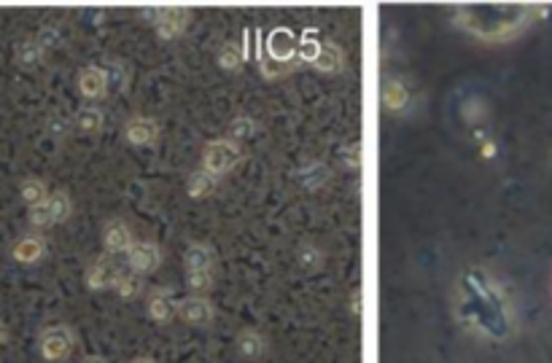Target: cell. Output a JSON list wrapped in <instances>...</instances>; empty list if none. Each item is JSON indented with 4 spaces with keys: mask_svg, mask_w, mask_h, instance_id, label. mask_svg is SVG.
I'll use <instances>...</instances> for the list:
<instances>
[{
    "mask_svg": "<svg viewBox=\"0 0 552 363\" xmlns=\"http://www.w3.org/2000/svg\"><path fill=\"white\" fill-rule=\"evenodd\" d=\"M183 261H187V272H192V269H211L213 253L205 245H192L187 250V256H183Z\"/></svg>",
    "mask_w": 552,
    "mask_h": 363,
    "instance_id": "cell-20",
    "label": "cell"
},
{
    "mask_svg": "<svg viewBox=\"0 0 552 363\" xmlns=\"http://www.w3.org/2000/svg\"><path fill=\"white\" fill-rule=\"evenodd\" d=\"M103 242L111 253H122V250H130L132 248V234L130 229L122 224V221H111L103 232Z\"/></svg>",
    "mask_w": 552,
    "mask_h": 363,
    "instance_id": "cell-12",
    "label": "cell"
},
{
    "mask_svg": "<svg viewBox=\"0 0 552 363\" xmlns=\"http://www.w3.org/2000/svg\"><path fill=\"white\" fill-rule=\"evenodd\" d=\"M213 189H216V175H211L205 170H200L189 178V197H195V200L208 197Z\"/></svg>",
    "mask_w": 552,
    "mask_h": 363,
    "instance_id": "cell-17",
    "label": "cell"
},
{
    "mask_svg": "<svg viewBox=\"0 0 552 363\" xmlns=\"http://www.w3.org/2000/svg\"><path fill=\"white\" fill-rule=\"evenodd\" d=\"M114 288H116V294L122 299H135L140 294V288H143V280L138 278V272H119Z\"/></svg>",
    "mask_w": 552,
    "mask_h": 363,
    "instance_id": "cell-18",
    "label": "cell"
},
{
    "mask_svg": "<svg viewBox=\"0 0 552 363\" xmlns=\"http://www.w3.org/2000/svg\"><path fill=\"white\" fill-rule=\"evenodd\" d=\"M70 352H73V331L68 326L57 323V326L44 328V334H41V355L49 363L65 360Z\"/></svg>",
    "mask_w": 552,
    "mask_h": 363,
    "instance_id": "cell-3",
    "label": "cell"
},
{
    "mask_svg": "<svg viewBox=\"0 0 552 363\" xmlns=\"http://www.w3.org/2000/svg\"><path fill=\"white\" fill-rule=\"evenodd\" d=\"M261 67H264V75H284V73H289V62H278V59H267V62H261Z\"/></svg>",
    "mask_w": 552,
    "mask_h": 363,
    "instance_id": "cell-28",
    "label": "cell"
},
{
    "mask_svg": "<svg viewBox=\"0 0 552 363\" xmlns=\"http://www.w3.org/2000/svg\"><path fill=\"white\" fill-rule=\"evenodd\" d=\"M30 224L38 226V229H46V226L54 224V216H52V210H49V202H41V205L30 208Z\"/></svg>",
    "mask_w": 552,
    "mask_h": 363,
    "instance_id": "cell-26",
    "label": "cell"
},
{
    "mask_svg": "<svg viewBox=\"0 0 552 363\" xmlns=\"http://www.w3.org/2000/svg\"><path fill=\"white\" fill-rule=\"evenodd\" d=\"M178 312H180L183 320L192 323V326H205L213 318V307L205 299H187L178 307Z\"/></svg>",
    "mask_w": 552,
    "mask_h": 363,
    "instance_id": "cell-11",
    "label": "cell"
},
{
    "mask_svg": "<svg viewBox=\"0 0 552 363\" xmlns=\"http://www.w3.org/2000/svg\"><path fill=\"white\" fill-rule=\"evenodd\" d=\"M151 14H154V28L162 38H178L189 22V12L183 6H159Z\"/></svg>",
    "mask_w": 552,
    "mask_h": 363,
    "instance_id": "cell-4",
    "label": "cell"
},
{
    "mask_svg": "<svg viewBox=\"0 0 552 363\" xmlns=\"http://www.w3.org/2000/svg\"><path fill=\"white\" fill-rule=\"evenodd\" d=\"M407 103H410V95H407V86L404 83L388 81L383 86V106L388 111H402V108H407Z\"/></svg>",
    "mask_w": 552,
    "mask_h": 363,
    "instance_id": "cell-13",
    "label": "cell"
},
{
    "mask_svg": "<svg viewBox=\"0 0 552 363\" xmlns=\"http://www.w3.org/2000/svg\"><path fill=\"white\" fill-rule=\"evenodd\" d=\"M243 59H245V54H243V49H240L237 43H227V46H221V51H219V65L227 67V70L240 67Z\"/></svg>",
    "mask_w": 552,
    "mask_h": 363,
    "instance_id": "cell-24",
    "label": "cell"
},
{
    "mask_svg": "<svg viewBox=\"0 0 552 363\" xmlns=\"http://www.w3.org/2000/svg\"><path fill=\"white\" fill-rule=\"evenodd\" d=\"M240 162V146L235 140H216L203 154V170L211 175H224Z\"/></svg>",
    "mask_w": 552,
    "mask_h": 363,
    "instance_id": "cell-2",
    "label": "cell"
},
{
    "mask_svg": "<svg viewBox=\"0 0 552 363\" xmlns=\"http://www.w3.org/2000/svg\"><path fill=\"white\" fill-rule=\"evenodd\" d=\"M44 57H46V49L38 43V38H28L17 46V62L25 67H36L38 62H44Z\"/></svg>",
    "mask_w": 552,
    "mask_h": 363,
    "instance_id": "cell-15",
    "label": "cell"
},
{
    "mask_svg": "<svg viewBox=\"0 0 552 363\" xmlns=\"http://www.w3.org/2000/svg\"><path fill=\"white\" fill-rule=\"evenodd\" d=\"M44 253H46V242H44V237H38V234H25V237H20V240L14 242V248H12V256H14V261H20V264H36V261L44 258Z\"/></svg>",
    "mask_w": 552,
    "mask_h": 363,
    "instance_id": "cell-9",
    "label": "cell"
},
{
    "mask_svg": "<svg viewBox=\"0 0 552 363\" xmlns=\"http://www.w3.org/2000/svg\"><path fill=\"white\" fill-rule=\"evenodd\" d=\"M148 315H151L156 323H167V320L175 315V304L170 302V296H164V294H154L151 302H148Z\"/></svg>",
    "mask_w": 552,
    "mask_h": 363,
    "instance_id": "cell-19",
    "label": "cell"
},
{
    "mask_svg": "<svg viewBox=\"0 0 552 363\" xmlns=\"http://www.w3.org/2000/svg\"><path fill=\"white\" fill-rule=\"evenodd\" d=\"M132 363H156V360H151V358H135Z\"/></svg>",
    "mask_w": 552,
    "mask_h": 363,
    "instance_id": "cell-30",
    "label": "cell"
},
{
    "mask_svg": "<svg viewBox=\"0 0 552 363\" xmlns=\"http://www.w3.org/2000/svg\"><path fill=\"white\" fill-rule=\"evenodd\" d=\"M76 127L81 132H98L103 127V114L98 108H81L76 114Z\"/></svg>",
    "mask_w": 552,
    "mask_h": 363,
    "instance_id": "cell-21",
    "label": "cell"
},
{
    "mask_svg": "<svg viewBox=\"0 0 552 363\" xmlns=\"http://www.w3.org/2000/svg\"><path fill=\"white\" fill-rule=\"evenodd\" d=\"M237 347H240V352H243L245 358H259L261 350H264V342H261V336H259L256 331H243V334L237 336Z\"/></svg>",
    "mask_w": 552,
    "mask_h": 363,
    "instance_id": "cell-23",
    "label": "cell"
},
{
    "mask_svg": "<svg viewBox=\"0 0 552 363\" xmlns=\"http://www.w3.org/2000/svg\"><path fill=\"white\" fill-rule=\"evenodd\" d=\"M49 210H52V216H54V224H62V221H68V216H70V210H73V205H70V197L65 194V192H54V194H49Z\"/></svg>",
    "mask_w": 552,
    "mask_h": 363,
    "instance_id": "cell-22",
    "label": "cell"
},
{
    "mask_svg": "<svg viewBox=\"0 0 552 363\" xmlns=\"http://www.w3.org/2000/svg\"><path fill=\"white\" fill-rule=\"evenodd\" d=\"M251 132H253V122H251V119L240 116V119L232 122V138H235V140H237V138H248Z\"/></svg>",
    "mask_w": 552,
    "mask_h": 363,
    "instance_id": "cell-27",
    "label": "cell"
},
{
    "mask_svg": "<svg viewBox=\"0 0 552 363\" xmlns=\"http://www.w3.org/2000/svg\"><path fill=\"white\" fill-rule=\"evenodd\" d=\"M528 4H461L455 6V22L477 38H507L528 22Z\"/></svg>",
    "mask_w": 552,
    "mask_h": 363,
    "instance_id": "cell-1",
    "label": "cell"
},
{
    "mask_svg": "<svg viewBox=\"0 0 552 363\" xmlns=\"http://www.w3.org/2000/svg\"><path fill=\"white\" fill-rule=\"evenodd\" d=\"M124 132H127V140H130L132 146H148V143L156 140V135H159V124H156L154 119L135 116V119L127 124Z\"/></svg>",
    "mask_w": 552,
    "mask_h": 363,
    "instance_id": "cell-10",
    "label": "cell"
},
{
    "mask_svg": "<svg viewBox=\"0 0 552 363\" xmlns=\"http://www.w3.org/2000/svg\"><path fill=\"white\" fill-rule=\"evenodd\" d=\"M116 278H119V269H116L108 258H98L95 264L89 266V272H86V286H89L92 291L114 288Z\"/></svg>",
    "mask_w": 552,
    "mask_h": 363,
    "instance_id": "cell-7",
    "label": "cell"
},
{
    "mask_svg": "<svg viewBox=\"0 0 552 363\" xmlns=\"http://www.w3.org/2000/svg\"><path fill=\"white\" fill-rule=\"evenodd\" d=\"M211 283H213L211 269H192V272H187V286L192 291H205V288H211Z\"/></svg>",
    "mask_w": 552,
    "mask_h": 363,
    "instance_id": "cell-25",
    "label": "cell"
},
{
    "mask_svg": "<svg viewBox=\"0 0 552 363\" xmlns=\"http://www.w3.org/2000/svg\"><path fill=\"white\" fill-rule=\"evenodd\" d=\"M313 65L324 73H337L342 67V51L334 43H321V51Z\"/></svg>",
    "mask_w": 552,
    "mask_h": 363,
    "instance_id": "cell-16",
    "label": "cell"
},
{
    "mask_svg": "<svg viewBox=\"0 0 552 363\" xmlns=\"http://www.w3.org/2000/svg\"><path fill=\"white\" fill-rule=\"evenodd\" d=\"M267 51H269V59H278V62H289V65H292V59H294V54L300 51V46H297V38H294L292 30L278 28V30H272V33H269Z\"/></svg>",
    "mask_w": 552,
    "mask_h": 363,
    "instance_id": "cell-5",
    "label": "cell"
},
{
    "mask_svg": "<svg viewBox=\"0 0 552 363\" xmlns=\"http://www.w3.org/2000/svg\"><path fill=\"white\" fill-rule=\"evenodd\" d=\"M6 339H9V328L4 320H0V344H6Z\"/></svg>",
    "mask_w": 552,
    "mask_h": 363,
    "instance_id": "cell-29",
    "label": "cell"
},
{
    "mask_svg": "<svg viewBox=\"0 0 552 363\" xmlns=\"http://www.w3.org/2000/svg\"><path fill=\"white\" fill-rule=\"evenodd\" d=\"M159 261H162V253L154 242H135L130 248V266H132V272H138V275L140 272H154L159 266Z\"/></svg>",
    "mask_w": 552,
    "mask_h": 363,
    "instance_id": "cell-8",
    "label": "cell"
},
{
    "mask_svg": "<svg viewBox=\"0 0 552 363\" xmlns=\"http://www.w3.org/2000/svg\"><path fill=\"white\" fill-rule=\"evenodd\" d=\"M78 89H81V95L89 98V100H98L106 95V89H108V75L103 67L98 65H89L78 73Z\"/></svg>",
    "mask_w": 552,
    "mask_h": 363,
    "instance_id": "cell-6",
    "label": "cell"
},
{
    "mask_svg": "<svg viewBox=\"0 0 552 363\" xmlns=\"http://www.w3.org/2000/svg\"><path fill=\"white\" fill-rule=\"evenodd\" d=\"M20 194H22V200L28 202V208H36V205H41V202L49 200V189H46V184H44L41 178H28V180H22Z\"/></svg>",
    "mask_w": 552,
    "mask_h": 363,
    "instance_id": "cell-14",
    "label": "cell"
},
{
    "mask_svg": "<svg viewBox=\"0 0 552 363\" xmlns=\"http://www.w3.org/2000/svg\"><path fill=\"white\" fill-rule=\"evenodd\" d=\"M84 363H106V360H103V358H86Z\"/></svg>",
    "mask_w": 552,
    "mask_h": 363,
    "instance_id": "cell-31",
    "label": "cell"
}]
</instances>
